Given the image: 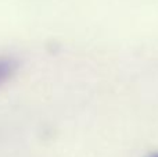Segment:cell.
Wrapping results in <instances>:
<instances>
[{
  "label": "cell",
  "instance_id": "1",
  "mask_svg": "<svg viewBox=\"0 0 158 157\" xmlns=\"http://www.w3.org/2000/svg\"><path fill=\"white\" fill-rule=\"evenodd\" d=\"M17 68V64L14 60L7 57H0V85L8 81L14 75Z\"/></svg>",
  "mask_w": 158,
  "mask_h": 157
},
{
  "label": "cell",
  "instance_id": "2",
  "mask_svg": "<svg viewBox=\"0 0 158 157\" xmlns=\"http://www.w3.org/2000/svg\"><path fill=\"white\" fill-rule=\"evenodd\" d=\"M151 157H158V155H154V156H151Z\"/></svg>",
  "mask_w": 158,
  "mask_h": 157
}]
</instances>
